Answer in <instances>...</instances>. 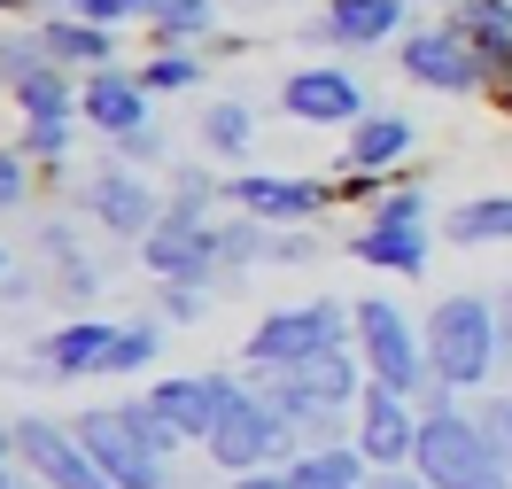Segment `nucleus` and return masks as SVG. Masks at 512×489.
I'll list each match as a JSON object with an SVG mask.
<instances>
[{"label": "nucleus", "instance_id": "ddd939ff", "mask_svg": "<svg viewBox=\"0 0 512 489\" xmlns=\"http://www.w3.org/2000/svg\"><path fill=\"white\" fill-rule=\"evenodd\" d=\"M163 210H171V202H163L132 163H109V171L86 179V218L109 226V233H125V241H148V233L163 226Z\"/></svg>", "mask_w": 512, "mask_h": 489}, {"label": "nucleus", "instance_id": "58836bf2", "mask_svg": "<svg viewBox=\"0 0 512 489\" xmlns=\"http://www.w3.org/2000/svg\"><path fill=\"white\" fill-rule=\"evenodd\" d=\"M202 303H210V288H179V280H163V319L194 326V319H202Z\"/></svg>", "mask_w": 512, "mask_h": 489}, {"label": "nucleus", "instance_id": "6ab92c4d", "mask_svg": "<svg viewBox=\"0 0 512 489\" xmlns=\"http://www.w3.org/2000/svg\"><path fill=\"white\" fill-rule=\"evenodd\" d=\"M233 389H241V381H225V373H179V381H156L148 396H156V412L179 427L187 443H210V427H218V412L233 404Z\"/></svg>", "mask_w": 512, "mask_h": 489}, {"label": "nucleus", "instance_id": "72a5a7b5", "mask_svg": "<svg viewBox=\"0 0 512 489\" xmlns=\"http://www.w3.org/2000/svg\"><path fill=\"white\" fill-rule=\"evenodd\" d=\"M24 195H32V156L8 140L0 148V210H24Z\"/></svg>", "mask_w": 512, "mask_h": 489}, {"label": "nucleus", "instance_id": "79ce46f5", "mask_svg": "<svg viewBox=\"0 0 512 489\" xmlns=\"http://www.w3.org/2000/svg\"><path fill=\"white\" fill-rule=\"evenodd\" d=\"M373 489H427L419 466H373Z\"/></svg>", "mask_w": 512, "mask_h": 489}, {"label": "nucleus", "instance_id": "4468645a", "mask_svg": "<svg viewBox=\"0 0 512 489\" xmlns=\"http://www.w3.org/2000/svg\"><path fill=\"white\" fill-rule=\"evenodd\" d=\"M412 32V0H326L303 24L311 47H388Z\"/></svg>", "mask_w": 512, "mask_h": 489}, {"label": "nucleus", "instance_id": "c756f323", "mask_svg": "<svg viewBox=\"0 0 512 489\" xmlns=\"http://www.w3.org/2000/svg\"><path fill=\"white\" fill-rule=\"evenodd\" d=\"M140 86H148V94H194V86H202V55H194V47H156V55L140 63Z\"/></svg>", "mask_w": 512, "mask_h": 489}, {"label": "nucleus", "instance_id": "9d476101", "mask_svg": "<svg viewBox=\"0 0 512 489\" xmlns=\"http://www.w3.org/2000/svg\"><path fill=\"white\" fill-rule=\"evenodd\" d=\"M233 210H249L264 226H319L326 202H342L326 179H303V171H241L233 187H225Z\"/></svg>", "mask_w": 512, "mask_h": 489}, {"label": "nucleus", "instance_id": "9b49d317", "mask_svg": "<svg viewBox=\"0 0 512 489\" xmlns=\"http://www.w3.org/2000/svg\"><path fill=\"white\" fill-rule=\"evenodd\" d=\"M78 435H86V451L101 458V474L117 489H163V451L132 427L125 404H109V412H86L78 420Z\"/></svg>", "mask_w": 512, "mask_h": 489}, {"label": "nucleus", "instance_id": "20e7f679", "mask_svg": "<svg viewBox=\"0 0 512 489\" xmlns=\"http://www.w3.org/2000/svg\"><path fill=\"white\" fill-rule=\"evenodd\" d=\"M202 451H210V466H225V474H264V466H295L311 443L288 427V412L264 389H233V404L218 412V427H210Z\"/></svg>", "mask_w": 512, "mask_h": 489}, {"label": "nucleus", "instance_id": "b1692460", "mask_svg": "<svg viewBox=\"0 0 512 489\" xmlns=\"http://www.w3.org/2000/svg\"><path fill=\"white\" fill-rule=\"evenodd\" d=\"M295 482L303 489H373V458L357 443H311L295 458Z\"/></svg>", "mask_w": 512, "mask_h": 489}, {"label": "nucleus", "instance_id": "dca6fc26", "mask_svg": "<svg viewBox=\"0 0 512 489\" xmlns=\"http://www.w3.org/2000/svg\"><path fill=\"white\" fill-rule=\"evenodd\" d=\"M148 86H140V70H117V63H101L78 78V117H86V132H132V125H156V109H148Z\"/></svg>", "mask_w": 512, "mask_h": 489}, {"label": "nucleus", "instance_id": "f3484780", "mask_svg": "<svg viewBox=\"0 0 512 489\" xmlns=\"http://www.w3.org/2000/svg\"><path fill=\"white\" fill-rule=\"evenodd\" d=\"M218 226H156L140 241V264L156 280H179V288H210L218 280Z\"/></svg>", "mask_w": 512, "mask_h": 489}, {"label": "nucleus", "instance_id": "e433bc0d", "mask_svg": "<svg viewBox=\"0 0 512 489\" xmlns=\"http://www.w3.org/2000/svg\"><path fill=\"white\" fill-rule=\"evenodd\" d=\"M63 8H78V16H94V24L117 32V24H132V16H156L163 0H63Z\"/></svg>", "mask_w": 512, "mask_h": 489}, {"label": "nucleus", "instance_id": "5701e85b", "mask_svg": "<svg viewBox=\"0 0 512 489\" xmlns=\"http://www.w3.org/2000/svg\"><path fill=\"white\" fill-rule=\"evenodd\" d=\"M39 39L55 47V63L70 70H101L109 55H117V39H109V24H94V16H78V8H55L47 24H39Z\"/></svg>", "mask_w": 512, "mask_h": 489}, {"label": "nucleus", "instance_id": "f8f14e48", "mask_svg": "<svg viewBox=\"0 0 512 489\" xmlns=\"http://www.w3.org/2000/svg\"><path fill=\"white\" fill-rule=\"evenodd\" d=\"M280 109H288L295 125L350 132L357 117H365V86H357V70L311 63V70H288V78H280Z\"/></svg>", "mask_w": 512, "mask_h": 489}, {"label": "nucleus", "instance_id": "0eeeda50", "mask_svg": "<svg viewBox=\"0 0 512 489\" xmlns=\"http://www.w3.org/2000/svg\"><path fill=\"white\" fill-rule=\"evenodd\" d=\"M8 451L32 466L47 489H117L109 474H101V458L86 451V435L78 427H55V420H8Z\"/></svg>", "mask_w": 512, "mask_h": 489}, {"label": "nucleus", "instance_id": "423d86ee", "mask_svg": "<svg viewBox=\"0 0 512 489\" xmlns=\"http://www.w3.org/2000/svg\"><path fill=\"white\" fill-rule=\"evenodd\" d=\"M342 342H357V311H342V303L326 295V303H295V311L256 319L241 358H249L256 373H280V365H303V358H319V350H342Z\"/></svg>", "mask_w": 512, "mask_h": 489}, {"label": "nucleus", "instance_id": "f03ea898", "mask_svg": "<svg viewBox=\"0 0 512 489\" xmlns=\"http://www.w3.org/2000/svg\"><path fill=\"white\" fill-rule=\"evenodd\" d=\"M365 381H373L365 358H350V342H342V350H319V358H303V365L264 373L256 389L288 412V427L303 435V443H342V412L365 404Z\"/></svg>", "mask_w": 512, "mask_h": 489}, {"label": "nucleus", "instance_id": "37998d69", "mask_svg": "<svg viewBox=\"0 0 512 489\" xmlns=\"http://www.w3.org/2000/svg\"><path fill=\"white\" fill-rule=\"evenodd\" d=\"M39 249H47L55 264H63V257H78V241H70V226H47V233H39Z\"/></svg>", "mask_w": 512, "mask_h": 489}, {"label": "nucleus", "instance_id": "49530a36", "mask_svg": "<svg viewBox=\"0 0 512 489\" xmlns=\"http://www.w3.org/2000/svg\"><path fill=\"white\" fill-rule=\"evenodd\" d=\"M0 489H32V482H24V474H16V466H8V474H0Z\"/></svg>", "mask_w": 512, "mask_h": 489}, {"label": "nucleus", "instance_id": "4be33fe9", "mask_svg": "<svg viewBox=\"0 0 512 489\" xmlns=\"http://www.w3.org/2000/svg\"><path fill=\"white\" fill-rule=\"evenodd\" d=\"M350 257L373 264V272H396V280H419L427 272V233L419 226H381V218H365L350 233Z\"/></svg>", "mask_w": 512, "mask_h": 489}, {"label": "nucleus", "instance_id": "6e6552de", "mask_svg": "<svg viewBox=\"0 0 512 489\" xmlns=\"http://www.w3.org/2000/svg\"><path fill=\"white\" fill-rule=\"evenodd\" d=\"M396 70L427 86V94H481L489 86V70H481L474 39H458L450 24H419V32L396 39Z\"/></svg>", "mask_w": 512, "mask_h": 489}, {"label": "nucleus", "instance_id": "4c0bfd02", "mask_svg": "<svg viewBox=\"0 0 512 489\" xmlns=\"http://www.w3.org/2000/svg\"><path fill=\"white\" fill-rule=\"evenodd\" d=\"M109 148H117V163H163V132L156 125H132V132H117Z\"/></svg>", "mask_w": 512, "mask_h": 489}, {"label": "nucleus", "instance_id": "7c9ffc66", "mask_svg": "<svg viewBox=\"0 0 512 489\" xmlns=\"http://www.w3.org/2000/svg\"><path fill=\"white\" fill-rule=\"evenodd\" d=\"M218 249H225L233 264H264L272 249H280V226H264V218H249V210H241L233 226H218Z\"/></svg>", "mask_w": 512, "mask_h": 489}, {"label": "nucleus", "instance_id": "cd10ccee", "mask_svg": "<svg viewBox=\"0 0 512 489\" xmlns=\"http://www.w3.org/2000/svg\"><path fill=\"white\" fill-rule=\"evenodd\" d=\"M194 132H202V148H210V156H249L256 117H249V101H210Z\"/></svg>", "mask_w": 512, "mask_h": 489}, {"label": "nucleus", "instance_id": "aec40b11", "mask_svg": "<svg viewBox=\"0 0 512 489\" xmlns=\"http://www.w3.org/2000/svg\"><path fill=\"white\" fill-rule=\"evenodd\" d=\"M458 39H474L481 70H489V94L497 86H512V0H458L443 16Z\"/></svg>", "mask_w": 512, "mask_h": 489}, {"label": "nucleus", "instance_id": "393cba45", "mask_svg": "<svg viewBox=\"0 0 512 489\" xmlns=\"http://www.w3.org/2000/svg\"><path fill=\"white\" fill-rule=\"evenodd\" d=\"M148 39L156 47H210L218 39V0H163L148 16Z\"/></svg>", "mask_w": 512, "mask_h": 489}, {"label": "nucleus", "instance_id": "473e14b6", "mask_svg": "<svg viewBox=\"0 0 512 489\" xmlns=\"http://www.w3.org/2000/svg\"><path fill=\"white\" fill-rule=\"evenodd\" d=\"M373 218H381V226H419V218H427V187H381V195H373Z\"/></svg>", "mask_w": 512, "mask_h": 489}, {"label": "nucleus", "instance_id": "de8ad7c7", "mask_svg": "<svg viewBox=\"0 0 512 489\" xmlns=\"http://www.w3.org/2000/svg\"><path fill=\"white\" fill-rule=\"evenodd\" d=\"M497 109H505V117H512V86H497Z\"/></svg>", "mask_w": 512, "mask_h": 489}, {"label": "nucleus", "instance_id": "bb28decb", "mask_svg": "<svg viewBox=\"0 0 512 489\" xmlns=\"http://www.w3.org/2000/svg\"><path fill=\"white\" fill-rule=\"evenodd\" d=\"M78 125H86L78 109H47V117H24V132H16V148H24L32 163H63L70 148H78Z\"/></svg>", "mask_w": 512, "mask_h": 489}, {"label": "nucleus", "instance_id": "a18cd8bd", "mask_svg": "<svg viewBox=\"0 0 512 489\" xmlns=\"http://www.w3.org/2000/svg\"><path fill=\"white\" fill-rule=\"evenodd\" d=\"M497 334H505V358H512V288L497 295Z\"/></svg>", "mask_w": 512, "mask_h": 489}, {"label": "nucleus", "instance_id": "7ed1b4c3", "mask_svg": "<svg viewBox=\"0 0 512 489\" xmlns=\"http://www.w3.org/2000/svg\"><path fill=\"white\" fill-rule=\"evenodd\" d=\"M497 358H505V334H497V303L489 295H443L427 311V365H435V381H450L466 396L497 373Z\"/></svg>", "mask_w": 512, "mask_h": 489}, {"label": "nucleus", "instance_id": "2eb2a0df", "mask_svg": "<svg viewBox=\"0 0 512 489\" xmlns=\"http://www.w3.org/2000/svg\"><path fill=\"white\" fill-rule=\"evenodd\" d=\"M357 451L373 458V466H412L419 451V412L404 389H388V381H365V404H357Z\"/></svg>", "mask_w": 512, "mask_h": 489}, {"label": "nucleus", "instance_id": "c03bdc74", "mask_svg": "<svg viewBox=\"0 0 512 489\" xmlns=\"http://www.w3.org/2000/svg\"><path fill=\"white\" fill-rule=\"evenodd\" d=\"M0 288H8V303H24V295H32V272H24V264H8V272H0Z\"/></svg>", "mask_w": 512, "mask_h": 489}, {"label": "nucleus", "instance_id": "39448f33", "mask_svg": "<svg viewBox=\"0 0 512 489\" xmlns=\"http://www.w3.org/2000/svg\"><path fill=\"white\" fill-rule=\"evenodd\" d=\"M357 311V358H365V373L373 381H388V389L419 396L427 389V319H412V311H396L388 295H365V303H350Z\"/></svg>", "mask_w": 512, "mask_h": 489}, {"label": "nucleus", "instance_id": "f704fd0d", "mask_svg": "<svg viewBox=\"0 0 512 489\" xmlns=\"http://www.w3.org/2000/svg\"><path fill=\"white\" fill-rule=\"evenodd\" d=\"M474 420H481V435H489V451L512 466V396H481Z\"/></svg>", "mask_w": 512, "mask_h": 489}, {"label": "nucleus", "instance_id": "c9c22d12", "mask_svg": "<svg viewBox=\"0 0 512 489\" xmlns=\"http://www.w3.org/2000/svg\"><path fill=\"white\" fill-rule=\"evenodd\" d=\"M125 412H132V427H140V435H148V443H156L163 458H171V451H179V443H187V435H179V427H171V420H163V412H156V396H132Z\"/></svg>", "mask_w": 512, "mask_h": 489}, {"label": "nucleus", "instance_id": "f257e3e1", "mask_svg": "<svg viewBox=\"0 0 512 489\" xmlns=\"http://www.w3.org/2000/svg\"><path fill=\"white\" fill-rule=\"evenodd\" d=\"M412 466L427 474V489H512V466L489 451V435L481 420L458 404L450 381L427 373V389H419V451Z\"/></svg>", "mask_w": 512, "mask_h": 489}, {"label": "nucleus", "instance_id": "ea45409f", "mask_svg": "<svg viewBox=\"0 0 512 489\" xmlns=\"http://www.w3.org/2000/svg\"><path fill=\"white\" fill-rule=\"evenodd\" d=\"M55 288H63L70 303H78V295H94V288H101V272H94L86 257H63V264H55Z\"/></svg>", "mask_w": 512, "mask_h": 489}, {"label": "nucleus", "instance_id": "412c9836", "mask_svg": "<svg viewBox=\"0 0 512 489\" xmlns=\"http://www.w3.org/2000/svg\"><path fill=\"white\" fill-rule=\"evenodd\" d=\"M412 148H419V125L404 117V109H365V117L350 125V140H342V163L381 179V171H396Z\"/></svg>", "mask_w": 512, "mask_h": 489}, {"label": "nucleus", "instance_id": "a19ab883", "mask_svg": "<svg viewBox=\"0 0 512 489\" xmlns=\"http://www.w3.org/2000/svg\"><path fill=\"white\" fill-rule=\"evenodd\" d=\"M233 489H303L295 466H264V474H233Z\"/></svg>", "mask_w": 512, "mask_h": 489}, {"label": "nucleus", "instance_id": "a211bd4d", "mask_svg": "<svg viewBox=\"0 0 512 489\" xmlns=\"http://www.w3.org/2000/svg\"><path fill=\"white\" fill-rule=\"evenodd\" d=\"M125 319H63L32 358L55 373V381H86V373H109V350H117Z\"/></svg>", "mask_w": 512, "mask_h": 489}, {"label": "nucleus", "instance_id": "2f4dec72", "mask_svg": "<svg viewBox=\"0 0 512 489\" xmlns=\"http://www.w3.org/2000/svg\"><path fill=\"white\" fill-rule=\"evenodd\" d=\"M163 358V326L156 319H125V334H117V350H109V373H140V365Z\"/></svg>", "mask_w": 512, "mask_h": 489}, {"label": "nucleus", "instance_id": "a878e982", "mask_svg": "<svg viewBox=\"0 0 512 489\" xmlns=\"http://www.w3.org/2000/svg\"><path fill=\"white\" fill-rule=\"evenodd\" d=\"M450 241L458 249H489V241H512V195H466L450 210Z\"/></svg>", "mask_w": 512, "mask_h": 489}, {"label": "nucleus", "instance_id": "c85d7f7f", "mask_svg": "<svg viewBox=\"0 0 512 489\" xmlns=\"http://www.w3.org/2000/svg\"><path fill=\"white\" fill-rule=\"evenodd\" d=\"M225 187L210 179V171H194V163H179L171 171V210H163V226H210V202H218Z\"/></svg>", "mask_w": 512, "mask_h": 489}, {"label": "nucleus", "instance_id": "1a4fd4ad", "mask_svg": "<svg viewBox=\"0 0 512 489\" xmlns=\"http://www.w3.org/2000/svg\"><path fill=\"white\" fill-rule=\"evenodd\" d=\"M0 70H8V101H16V117L78 109V78H70V63H55V47H47L39 32H8Z\"/></svg>", "mask_w": 512, "mask_h": 489}]
</instances>
